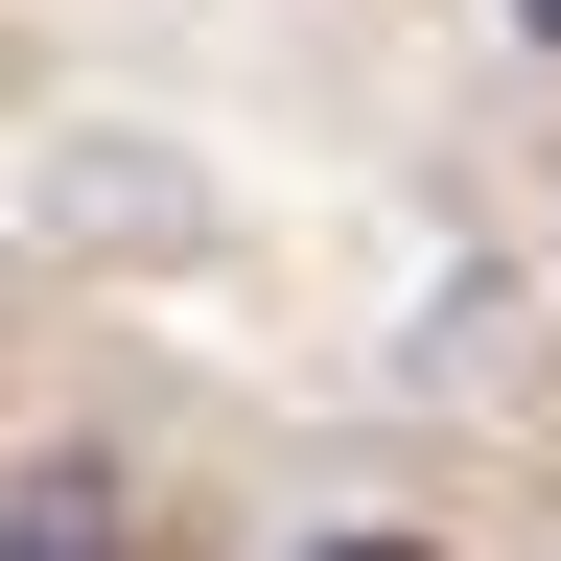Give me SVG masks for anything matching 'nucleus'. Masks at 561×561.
<instances>
[{"mask_svg":"<svg viewBox=\"0 0 561 561\" xmlns=\"http://www.w3.org/2000/svg\"><path fill=\"white\" fill-rule=\"evenodd\" d=\"M0 561H164V538H140V491H117L94 445H47L24 491H0Z\"/></svg>","mask_w":561,"mask_h":561,"instance_id":"obj_1","label":"nucleus"},{"mask_svg":"<svg viewBox=\"0 0 561 561\" xmlns=\"http://www.w3.org/2000/svg\"><path fill=\"white\" fill-rule=\"evenodd\" d=\"M305 561H445V538H305Z\"/></svg>","mask_w":561,"mask_h":561,"instance_id":"obj_2","label":"nucleus"},{"mask_svg":"<svg viewBox=\"0 0 561 561\" xmlns=\"http://www.w3.org/2000/svg\"><path fill=\"white\" fill-rule=\"evenodd\" d=\"M515 24H538V47H561V0H515Z\"/></svg>","mask_w":561,"mask_h":561,"instance_id":"obj_3","label":"nucleus"}]
</instances>
